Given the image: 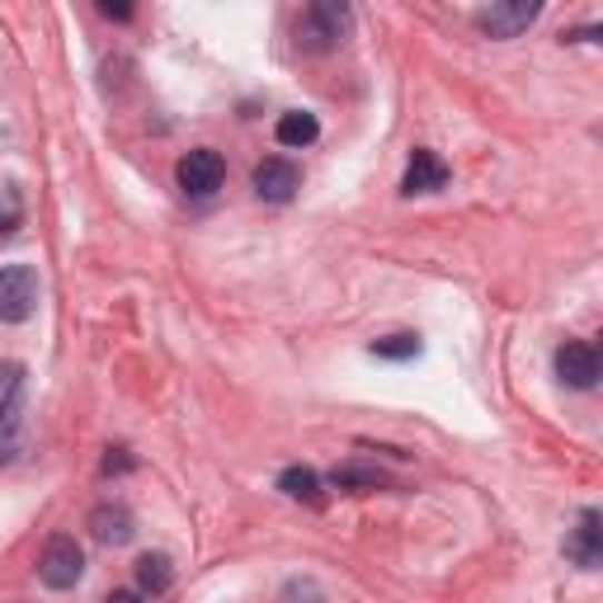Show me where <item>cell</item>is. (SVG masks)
<instances>
[{
  "instance_id": "cell-1",
  "label": "cell",
  "mask_w": 603,
  "mask_h": 603,
  "mask_svg": "<svg viewBox=\"0 0 603 603\" xmlns=\"http://www.w3.org/2000/svg\"><path fill=\"white\" fill-rule=\"evenodd\" d=\"M38 293L43 284H38L33 265H0V320H10V326L29 320L38 312Z\"/></svg>"
},
{
  "instance_id": "cell-2",
  "label": "cell",
  "mask_w": 603,
  "mask_h": 603,
  "mask_svg": "<svg viewBox=\"0 0 603 603\" xmlns=\"http://www.w3.org/2000/svg\"><path fill=\"white\" fill-rule=\"evenodd\" d=\"M80 575H86V552H80V542L71 533H57L43 547V556H38V580L48 590H71L80 585Z\"/></svg>"
},
{
  "instance_id": "cell-3",
  "label": "cell",
  "mask_w": 603,
  "mask_h": 603,
  "mask_svg": "<svg viewBox=\"0 0 603 603\" xmlns=\"http://www.w3.org/2000/svg\"><path fill=\"white\" fill-rule=\"evenodd\" d=\"M175 175H179V189H185L189 198H212L217 189H223V179H227V160L212 147H198V151H189L185 160H179Z\"/></svg>"
},
{
  "instance_id": "cell-4",
  "label": "cell",
  "mask_w": 603,
  "mask_h": 603,
  "mask_svg": "<svg viewBox=\"0 0 603 603\" xmlns=\"http://www.w3.org/2000/svg\"><path fill=\"white\" fill-rule=\"evenodd\" d=\"M24 406H29V368L14 358H0V438H10L24 425Z\"/></svg>"
},
{
  "instance_id": "cell-5",
  "label": "cell",
  "mask_w": 603,
  "mask_h": 603,
  "mask_svg": "<svg viewBox=\"0 0 603 603\" xmlns=\"http://www.w3.org/2000/svg\"><path fill=\"white\" fill-rule=\"evenodd\" d=\"M556 373H561V382H571L575 392L599 387V373H603L599 349L585 345V339H571V345H561V349H556Z\"/></svg>"
},
{
  "instance_id": "cell-6",
  "label": "cell",
  "mask_w": 603,
  "mask_h": 603,
  "mask_svg": "<svg viewBox=\"0 0 603 603\" xmlns=\"http://www.w3.org/2000/svg\"><path fill=\"white\" fill-rule=\"evenodd\" d=\"M537 14H542L537 0H505V6L481 10L476 24H481V33H491V38H518Z\"/></svg>"
},
{
  "instance_id": "cell-7",
  "label": "cell",
  "mask_w": 603,
  "mask_h": 603,
  "mask_svg": "<svg viewBox=\"0 0 603 603\" xmlns=\"http://www.w3.org/2000/svg\"><path fill=\"white\" fill-rule=\"evenodd\" d=\"M345 24H349V14L339 6H312L297 24V43L302 48H330L335 38L345 33Z\"/></svg>"
},
{
  "instance_id": "cell-8",
  "label": "cell",
  "mask_w": 603,
  "mask_h": 603,
  "mask_svg": "<svg viewBox=\"0 0 603 603\" xmlns=\"http://www.w3.org/2000/svg\"><path fill=\"white\" fill-rule=\"evenodd\" d=\"M297 185H302V175L284 156H269V160H259L255 166V194L269 198V204H288V198L297 194Z\"/></svg>"
},
{
  "instance_id": "cell-9",
  "label": "cell",
  "mask_w": 603,
  "mask_h": 603,
  "mask_svg": "<svg viewBox=\"0 0 603 603\" xmlns=\"http://www.w3.org/2000/svg\"><path fill=\"white\" fill-rule=\"evenodd\" d=\"M90 533H95V542H105V547H123V542H132V533H137V518H132V510L128 505H99L95 514H90Z\"/></svg>"
},
{
  "instance_id": "cell-10",
  "label": "cell",
  "mask_w": 603,
  "mask_h": 603,
  "mask_svg": "<svg viewBox=\"0 0 603 603\" xmlns=\"http://www.w3.org/2000/svg\"><path fill=\"white\" fill-rule=\"evenodd\" d=\"M448 185V166L438 160L434 151H415L411 166H406V179H401V194L415 198V194H438Z\"/></svg>"
},
{
  "instance_id": "cell-11",
  "label": "cell",
  "mask_w": 603,
  "mask_h": 603,
  "mask_svg": "<svg viewBox=\"0 0 603 603\" xmlns=\"http://www.w3.org/2000/svg\"><path fill=\"white\" fill-rule=\"evenodd\" d=\"M603 528H599V510H585L580 514V528L571 533V542H566V556L575 561V566H585V571H594L599 561H603Z\"/></svg>"
},
{
  "instance_id": "cell-12",
  "label": "cell",
  "mask_w": 603,
  "mask_h": 603,
  "mask_svg": "<svg viewBox=\"0 0 603 603\" xmlns=\"http://www.w3.org/2000/svg\"><path fill=\"white\" fill-rule=\"evenodd\" d=\"M274 137H278V142H284V147H312L316 137H320V123H316V113H302V109H293V113L278 118Z\"/></svg>"
},
{
  "instance_id": "cell-13",
  "label": "cell",
  "mask_w": 603,
  "mask_h": 603,
  "mask_svg": "<svg viewBox=\"0 0 603 603\" xmlns=\"http://www.w3.org/2000/svg\"><path fill=\"white\" fill-rule=\"evenodd\" d=\"M278 491L288 500H302V505H320V476L312 467H284L278 472Z\"/></svg>"
},
{
  "instance_id": "cell-14",
  "label": "cell",
  "mask_w": 603,
  "mask_h": 603,
  "mask_svg": "<svg viewBox=\"0 0 603 603\" xmlns=\"http://www.w3.org/2000/svg\"><path fill=\"white\" fill-rule=\"evenodd\" d=\"M170 580H175V571H170V556L147 552L142 561H137V585H142L147 594H166V590H170Z\"/></svg>"
},
{
  "instance_id": "cell-15",
  "label": "cell",
  "mask_w": 603,
  "mask_h": 603,
  "mask_svg": "<svg viewBox=\"0 0 603 603\" xmlns=\"http://www.w3.org/2000/svg\"><path fill=\"white\" fill-rule=\"evenodd\" d=\"M335 486L339 491H377L382 486V472H373V467H335Z\"/></svg>"
},
{
  "instance_id": "cell-16",
  "label": "cell",
  "mask_w": 603,
  "mask_h": 603,
  "mask_svg": "<svg viewBox=\"0 0 603 603\" xmlns=\"http://www.w3.org/2000/svg\"><path fill=\"white\" fill-rule=\"evenodd\" d=\"M377 358H415L419 354V339L415 335H387V339H377L373 345Z\"/></svg>"
},
{
  "instance_id": "cell-17",
  "label": "cell",
  "mask_w": 603,
  "mask_h": 603,
  "mask_svg": "<svg viewBox=\"0 0 603 603\" xmlns=\"http://www.w3.org/2000/svg\"><path fill=\"white\" fill-rule=\"evenodd\" d=\"M19 217H24V204H19L14 189H0V236L19 227Z\"/></svg>"
},
{
  "instance_id": "cell-18",
  "label": "cell",
  "mask_w": 603,
  "mask_h": 603,
  "mask_svg": "<svg viewBox=\"0 0 603 603\" xmlns=\"http://www.w3.org/2000/svg\"><path fill=\"white\" fill-rule=\"evenodd\" d=\"M99 14H109V19H128L132 6H113V0H99Z\"/></svg>"
},
{
  "instance_id": "cell-19",
  "label": "cell",
  "mask_w": 603,
  "mask_h": 603,
  "mask_svg": "<svg viewBox=\"0 0 603 603\" xmlns=\"http://www.w3.org/2000/svg\"><path fill=\"white\" fill-rule=\"evenodd\" d=\"M128 467H132V457H113V453L105 457V472H128Z\"/></svg>"
},
{
  "instance_id": "cell-20",
  "label": "cell",
  "mask_w": 603,
  "mask_h": 603,
  "mask_svg": "<svg viewBox=\"0 0 603 603\" xmlns=\"http://www.w3.org/2000/svg\"><path fill=\"white\" fill-rule=\"evenodd\" d=\"M105 603H147V599H142V594H128V590H118V594H109Z\"/></svg>"
}]
</instances>
